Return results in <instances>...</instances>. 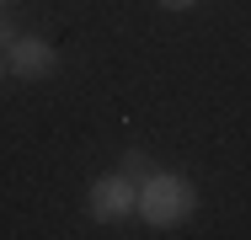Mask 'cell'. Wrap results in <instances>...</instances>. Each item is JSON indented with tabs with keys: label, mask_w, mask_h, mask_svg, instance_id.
I'll return each mask as SVG.
<instances>
[{
	"label": "cell",
	"mask_w": 251,
	"mask_h": 240,
	"mask_svg": "<svg viewBox=\"0 0 251 240\" xmlns=\"http://www.w3.org/2000/svg\"><path fill=\"white\" fill-rule=\"evenodd\" d=\"M193 208H198V192H193V182H187L182 171H150V176L139 182V203H134V214H139L145 224H155V230H176V224H187Z\"/></svg>",
	"instance_id": "1"
},
{
	"label": "cell",
	"mask_w": 251,
	"mask_h": 240,
	"mask_svg": "<svg viewBox=\"0 0 251 240\" xmlns=\"http://www.w3.org/2000/svg\"><path fill=\"white\" fill-rule=\"evenodd\" d=\"M134 203H139V182H134V176H123V171L97 176V182L86 187V208H91V219H97V224L128 219V214H134Z\"/></svg>",
	"instance_id": "2"
},
{
	"label": "cell",
	"mask_w": 251,
	"mask_h": 240,
	"mask_svg": "<svg viewBox=\"0 0 251 240\" xmlns=\"http://www.w3.org/2000/svg\"><path fill=\"white\" fill-rule=\"evenodd\" d=\"M5 70L16 80H49L53 70H59V48L43 43V38H16V43L5 48Z\"/></svg>",
	"instance_id": "3"
},
{
	"label": "cell",
	"mask_w": 251,
	"mask_h": 240,
	"mask_svg": "<svg viewBox=\"0 0 251 240\" xmlns=\"http://www.w3.org/2000/svg\"><path fill=\"white\" fill-rule=\"evenodd\" d=\"M118 171H123V176H134V182H145V176H150V171H155V160H150V155H145V149H128Z\"/></svg>",
	"instance_id": "4"
},
{
	"label": "cell",
	"mask_w": 251,
	"mask_h": 240,
	"mask_svg": "<svg viewBox=\"0 0 251 240\" xmlns=\"http://www.w3.org/2000/svg\"><path fill=\"white\" fill-rule=\"evenodd\" d=\"M16 38H22V32H16V22H11V16L0 11V53H5V48L16 43Z\"/></svg>",
	"instance_id": "5"
},
{
	"label": "cell",
	"mask_w": 251,
	"mask_h": 240,
	"mask_svg": "<svg viewBox=\"0 0 251 240\" xmlns=\"http://www.w3.org/2000/svg\"><path fill=\"white\" fill-rule=\"evenodd\" d=\"M160 5H166V11H193L198 0H160Z\"/></svg>",
	"instance_id": "6"
},
{
	"label": "cell",
	"mask_w": 251,
	"mask_h": 240,
	"mask_svg": "<svg viewBox=\"0 0 251 240\" xmlns=\"http://www.w3.org/2000/svg\"><path fill=\"white\" fill-rule=\"evenodd\" d=\"M5 75H11V70H5V53H0V80H5Z\"/></svg>",
	"instance_id": "7"
},
{
	"label": "cell",
	"mask_w": 251,
	"mask_h": 240,
	"mask_svg": "<svg viewBox=\"0 0 251 240\" xmlns=\"http://www.w3.org/2000/svg\"><path fill=\"white\" fill-rule=\"evenodd\" d=\"M5 5H11V0H0V11H5Z\"/></svg>",
	"instance_id": "8"
}]
</instances>
